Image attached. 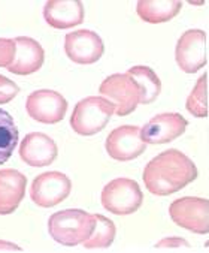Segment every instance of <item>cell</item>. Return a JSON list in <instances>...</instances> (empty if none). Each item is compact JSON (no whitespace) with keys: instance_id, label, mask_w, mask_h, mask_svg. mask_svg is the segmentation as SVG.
<instances>
[{"instance_id":"cell-24","label":"cell","mask_w":209,"mask_h":253,"mask_svg":"<svg viewBox=\"0 0 209 253\" xmlns=\"http://www.w3.org/2000/svg\"><path fill=\"white\" fill-rule=\"evenodd\" d=\"M155 250H175V252L185 250V252H188L190 244L184 238H179V237L163 238L162 241H159L155 244Z\"/></svg>"},{"instance_id":"cell-19","label":"cell","mask_w":209,"mask_h":253,"mask_svg":"<svg viewBox=\"0 0 209 253\" xmlns=\"http://www.w3.org/2000/svg\"><path fill=\"white\" fill-rule=\"evenodd\" d=\"M117 229L111 219L102 214H93V229L82 241L85 249H106L114 243Z\"/></svg>"},{"instance_id":"cell-9","label":"cell","mask_w":209,"mask_h":253,"mask_svg":"<svg viewBox=\"0 0 209 253\" xmlns=\"http://www.w3.org/2000/svg\"><path fill=\"white\" fill-rule=\"evenodd\" d=\"M175 59L179 69L187 74H194L206 66V32L200 29L184 32L176 43Z\"/></svg>"},{"instance_id":"cell-7","label":"cell","mask_w":209,"mask_h":253,"mask_svg":"<svg viewBox=\"0 0 209 253\" xmlns=\"http://www.w3.org/2000/svg\"><path fill=\"white\" fill-rule=\"evenodd\" d=\"M72 190V181L68 175L59 171L39 174L30 187V196L39 207L51 209L63 202Z\"/></svg>"},{"instance_id":"cell-14","label":"cell","mask_w":209,"mask_h":253,"mask_svg":"<svg viewBox=\"0 0 209 253\" xmlns=\"http://www.w3.org/2000/svg\"><path fill=\"white\" fill-rule=\"evenodd\" d=\"M14 41L17 46L15 57L6 69L15 75H30L39 71L45 60L42 45L29 36H18Z\"/></svg>"},{"instance_id":"cell-25","label":"cell","mask_w":209,"mask_h":253,"mask_svg":"<svg viewBox=\"0 0 209 253\" xmlns=\"http://www.w3.org/2000/svg\"><path fill=\"white\" fill-rule=\"evenodd\" d=\"M0 250H6V252H21V249L12 243H6V241H0Z\"/></svg>"},{"instance_id":"cell-1","label":"cell","mask_w":209,"mask_h":253,"mask_svg":"<svg viewBox=\"0 0 209 253\" xmlns=\"http://www.w3.org/2000/svg\"><path fill=\"white\" fill-rule=\"evenodd\" d=\"M146 189L157 196H168L197 178L194 162L176 148H169L152 158L143 169Z\"/></svg>"},{"instance_id":"cell-6","label":"cell","mask_w":209,"mask_h":253,"mask_svg":"<svg viewBox=\"0 0 209 253\" xmlns=\"http://www.w3.org/2000/svg\"><path fill=\"white\" fill-rule=\"evenodd\" d=\"M169 214L181 228L200 235L209 232V201L205 198L184 196L175 199L169 207Z\"/></svg>"},{"instance_id":"cell-17","label":"cell","mask_w":209,"mask_h":253,"mask_svg":"<svg viewBox=\"0 0 209 253\" xmlns=\"http://www.w3.org/2000/svg\"><path fill=\"white\" fill-rule=\"evenodd\" d=\"M181 8L182 3L178 0H140L136 5V12L140 20L159 24L175 18Z\"/></svg>"},{"instance_id":"cell-4","label":"cell","mask_w":209,"mask_h":253,"mask_svg":"<svg viewBox=\"0 0 209 253\" xmlns=\"http://www.w3.org/2000/svg\"><path fill=\"white\" fill-rule=\"evenodd\" d=\"M143 193L139 184L130 178H115L102 190V206L117 216L133 214L139 210Z\"/></svg>"},{"instance_id":"cell-10","label":"cell","mask_w":209,"mask_h":253,"mask_svg":"<svg viewBox=\"0 0 209 253\" xmlns=\"http://www.w3.org/2000/svg\"><path fill=\"white\" fill-rule=\"evenodd\" d=\"M108 155L120 162H129L139 158L146 150V144L140 136L138 126H120L114 129L104 142Z\"/></svg>"},{"instance_id":"cell-20","label":"cell","mask_w":209,"mask_h":253,"mask_svg":"<svg viewBox=\"0 0 209 253\" xmlns=\"http://www.w3.org/2000/svg\"><path fill=\"white\" fill-rule=\"evenodd\" d=\"M18 144V129L12 116L0 108V165L9 161Z\"/></svg>"},{"instance_id":"cell-3","label":"cell","mask_w":209,"mask_h":253,"mask_svg":"<svg viewBox=\"0 0 209 253\" xmlns=\"http://www.w3.org/2000/svg\"><path fill=\"white\" fill-rule=\"evenodd\" d=\"M114 114V107L102 96H88L76 104L72 117V129L84 136H91L104 129Z\"/></svg>"},{"instance_id":"cell-2","label":"cell","mask_w":209,"mask_h":253,"mask_svg":"<svg viewBox=\"0 0 209 253\" xmlns=\"http://www.w3.org/2000/svg\"><path fill=\"white\" fill-rule=\"evenodd\" d=\"M93 229V214L72 209L54 213L48 220L49 235L57 243L73 247L82 244Z\"/></svg>"},{"instance_id":"cell-8","label":"cell","mask_w":209,"mask_h":253,"mask_svg":"<svg viewBox=\"0 0 209 253\" xmlns=\"http://www.w3.org/2000/svg\"><path fill=\"white\" fill-rule=\"evenodd\" d=\"M26 110L27 114L39 123L56 125L65 119L68 102L59 91L43 88L29 94Z\"/></svg>"},{"instance_id":"cell-18","label":"cell","mask_w":209,"mask_h":253,"mask_svg":"<svg viewBox=\"0 0 209 253\" xmlns=\"http://www.w3.org/2000/svg\"><path fill=\"white\" fill-rule=\"evenodd\" d=\"M139 87V104L148 105L159 97L162 91V81L148 66H133L126 72Z\"/></svg>"},{"instance_id":"cell-16","label":"cell","mask_w":209,"mask_h":253,"mask_svg":"<svg viewBox=\"0 0 209 253\" xmlns=\"http://www.w3.org/2000/svg\"><path fill=\"white\" fill-rule=\"evenodd\" d=\"M27 177L17 169H0V214L14 213L24 199Z\"/></svg>"},{"instance_id":"cell-23","label":"cell","mask_w":209,"mask_h":253,"mask_svg":"<svg viewBox=\"0 0 209 253\" xmlns=\"http://www.w3.org/2000/svg\"><path fill=\"white\" fill-rule=\"evenodd\" d=\"M18 91H20V87L12 80H8L6 77L0 75V105L11 102L18 94Z\"/></svg>"},{"instance_id":"cell-11","label":"cell","mask_w":209,"mask_h":253,"mask_svg":"<svg viewBox=\"0 0 209 253\" xmlns=\"http://www.w3.org/2000/svg\"><path fill=\"white\" fill-rule=\"evenodd\" d=\"M65 51L66 56L78 65H93L103 56L104 45L96 32L76 30L66 35Z\"/></svg>"},{"instance_id":"cell-15","label":"cell","mask_w":209,"mask_h":253,"mask_svg":"<svg viewBox=\"0 0 209 253\" xmlns=\"http://www.w3.org/2000/svg\"><path fill=\"white\" fill-rule=\"evenodd\" d=\"M43 18L54 29H72L84 21V5L79 0H49L43 8Z\"/></svg>"},{"instance_id":"cell-13","label":"cell","mask_w":209,"mask_h":253,"mask_svg":"<svg viewBox=\"0 0 209 253\" xmlns=\"http://www.w3.org/2000/svg\"><path fill=\"white\" fill-rule=\"evenodd\" d=\"M57 155L59 148L54 139L42 132L26 135L20 145V158L30 167H48L57 159Z\"/></svg>"},{"instance_id":"cell-12","label":"cell","mask_w":209,"mask_h":253,"mask_svg":"<svg viewBox=\"0 0 209 253\" xmlns=\"http://www.w3.org/2000/svg\"><path fill=\"white\" fill-rule=\"evenodd\" d=\"M188 122L178 113H165L152 117L142 129L140 136L145 144H168L181 136Z\"/></svg>"},{"instance_id":"cell-22","label":"cell","mask_w":209,"mask_h":253,"mask_svg":"<svg viewBox=\"0 0 209 253\" xmlns=\"http://www.w3.org/2000/svg\"><path fill=\"white\" fill-rule=\"evenodd\" d=\"M15 41L14 39H6L0 38V68H8L15 57Z\"/></svg>"},{"instance_id":"cell-5","label":"cell","mask_w":209,"mask_h":253,"mask_svg":"<svg viewBox=\"0 0 209 253\" xmlns=\"http://www.w3.org/2000/svg\"><path fill=\"white\" fill-rule=\"evenodd\" d=\"M99 91L102 97L114 107V113L120 117L133 113L139 104V87L127 74H114L104 78Z\"/></svg>"},{"instance_id":"cell-21","label":"cell","mask_w":209,"mask_h":253,"mask_svg":"<svg viewBox=\"0 0 209 253\" xmlns=\"http://www.w3.org/2000/svg\"><path fill=\"white\" fill-rule=\"evenodd\" d=\"M187 111L191 116L205 119L208 117V74L200 77L187 99Z\"/></svg>"}]
</instances>
